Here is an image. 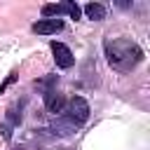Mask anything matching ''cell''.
<instances>
[{"instance_id": "11", "label": "cell", "mask_w": 150, "mask_h": 150, "mask_svg": "<svg viewBox=\"0 0 150 150\" xmlns=\"http://www.w3.org/2000/svg\"><path fill=\"white\" fill-rule=\"evenodd\" d=\"M0 134H2V136H5L7 141L12 138V131H9V127H7V124H2V127H0Z\"/></svg>"}, {"instance_id": "9", "label": "cell", "mask_w": 150, "mask_h": 150, "mask_svg": "<svg viewBox=\"0 0 150 150\" xmlns=\"http://www.w3.org/2000/svg\"><path fill=\"white\" fill-rule=\"evenodd\" d=\"M7 120H9L12 124H19V122H21V112H16V108H9V110H7Z\"/></svg>"}, {"instance_id": "10", "label": "cell", "mask_w": 150, "mask_h": 150, "mask_svg": "<svg viewBox=\"0 0 150 150\" xmlns=\"http://www.w3.org/2000/svg\"><path fill=\"white\" fill-rule=\"evenodd\" d=\"M14 80H16V73H9V75H7V80H5L2 84H0V94H2V91H5V89H7V87H9L12 82H14Z\"/></svg>"}, {"instance_id": "2", "label": "cell", "mask_w": 150, "mask_h": 150, "mask_svg": "<svg viewBox=\"0 0 150 150\" xmlns=\"http://www.w3.org/2000/svg\"><path fill=\"white\" fill-rule=\"evenodd\" d=\"M61 115L66 120H70L75 127H80V124H84L89 120V103L82 96H73L70 101H66V108H63Z\"/></svg>"}, {"instance_id": "4", "label": "cell", "mask_w": 150, "mask_h": 150, "mask_svg": "<svg viewBox=\"0 0 150 150\" xmlns=\"http://www.w3.org/2000/svg\"><path fill=\"white\" fill-rule=\"evenodd\" d=\"M49 47H52V54H54V61H56V66H59V68H70V66L75 63L73 52H70L63 42H56V40H54Z\"/></svg>"}, {"instance_id": "6", "label": "cell", "mask_w": 150, "mask_h": 150, "mask_svg": "<svg viewBox=\"0 0 150 150\" xmlns=\"http://www.w3.org/2000/svg\"><path fill=\"white\" fill-rule=\"evenodd\" d=\"M42 96H45V105H47L49 112H54V115H61V112H63V108H66L63 94H59V91L54 89V91H47V94H42Z\"/></svg>"}, {"instance_id": "1", "label": "cell", "mask_w": 150, "mask_h": 150, "mask_svg": "<svg viewBox=\"0 0 150 150\" xmlns=\"http://www.w3.org/2000/svg\"><path fill=\"white\" fill-rule=\"evenodd\" d=\"M105 56H108V63L117 70H131L141 59H143V49L127 40V38H120V40H108L105 42Z\"/></svg>"}, {"instance_id": "3", "label": "cell", "mask_w": 150, "mask_h": 150, "mask_svg": "<svg viewBox=\"0 0 150 150\" xmlns=\"http://www.w3.org/2000/svg\"><path fill=\"white\" fill-rule=\"evenodd\" d=\"M61 14H70V19H80V7L73 0H66V2H59V5H45L42 7V16L45 19H56Z\"/></svg>"}, {"instance_id": "7", "label": "cell", "mask_w": 150, "mask_h": 150, "mask_svg": "<svg viewBox=\"0 0 150 150\" xmlns=\"http://www.w3.org/2000/svg\"><path fill=\"white\" fill-rule=\"evenodd\" d=\"M84 14L91 21H101V19H105V7L101 2H87L84 5Z\"/></svg>"}, {"instance_id": "8", "label": "cell", "mask_w": 150, "mask_h": 150, "mask_svg": "<svg viewBox=\"0 0 150 150\" xmlns=\"http://www.w3.org/2000/svg\"><path fill=\"white\" fill-rule=\"evenodd\" d=\"M56 75H49V77H45V80H40V82H35V87L38 89H42V94H47V91H54V84H56Z\"/></svg>"}, {"instance_id": "5", "label": "cell", "mask_w": 150, "mask_h": 150, "mask_svg": "<svg viewBox=\"0 0 150 150\" xmlns=\"http://www.w3.org/2000/svg\"><path fill=\"white\" fill-rule=\"evenodd\" d=\"M61 28H63L61 19H40L33 23V33L38 35H52V33H59Z\"/></svg>"}]
</instances>
